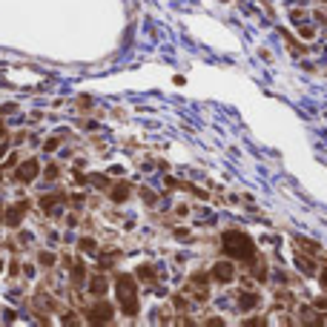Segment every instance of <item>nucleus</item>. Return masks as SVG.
Returning <instances> with one entry per match:
<instances>
[{"label": "nucleus", "mask_w": 327, "mask_h": 327, "mask_svg": "<svg viewBox=\"0 0 327 327\" xmlns=\"http://www.w3.org/2000/svg\"><path fill=\"white\" fill-rule=\"evenodd\" d=\"M232 275H236V267H232L230 261H218V264L212 267V278H215V282L227 284V282H232Z\"/></svg>", "instance_id": "nucleus-6"}, {"label": "nucleus", "mask_w": 327, "mask_h": 327, "mask_svg": "<svg viewBox=\"0 0 327 327\" xmlns=\"http://www.w3.org/2000/svg\"><path fill=\"white\" fill-rule=\"evenodd\" d=\"M138 278H144V282H155V270H152L150 264L138 267Z\"/></svg>", "instance_id": "nucleus-12"}, {"label": "nucleus", "mask_w": 327, "mask_h": 327, "mask_svg": "<svg viewBox=\"0 0 327 327\" xmlns=\"http://www.w3.org/2000/svg\"><path fill=\"white\" fill-rule=\"evenodd\" d=\"M83 278H86V270H83V264H75V267H72V282L80 284Z\"/></svg>", "instance_id": "nucleus-14"}, {"label": "nucleus", "mask_w": 327, "mask_h": 327, "mask_svg": "<svg viewBox=\"0 0 327 327\" xmlns=\"http://www.w3.org/2000/svg\"><path fill=\"white\" fill-rule=\"evenodd\" d=\"M46 178H58V167H46Z\"/></svg>", "instance_id": "nucleus-17"}, {"label": "nucleus", "mask_w": 327, "mask_h": 327, "mask_svg": "<svg viewBox=\"0 0 327 327\" xmlns=\"http://www.w3.org/2000/svg\"><path fill=\"white\" fill-rule=\"evenodd\" d=\"M89 290L95 293V296H104V293H106V278H104V275H95V278L89 282Z\"/></svg>", "instance_id": "nucleus-10"}, {"label": "nucleus", "mask_w": 327, "mask_h": 327, "mask_svg": "<svg viewBox=\"0 0 327 327\" xmlns=\"http://www.w3.org/2000/svg\"><path fill=\"white\" fill-rule=\"evenodd\" d=\"M221 247H224V253L230 258H236V261H253V258H256V244H253V239H250L247 232H241V230L224 232Z\"/></svg>", "instance_id": "nucleus-1"}, {"label": "nucleus", "mask_w": 327, "mask_h": 327, "mask_svg": "<svg viewBox=\"0 0 327 327\" xmlns=\"http://www.w3.org/2000/svg\"><path fill=\"white\" fill-rule=\"evenodd\" d=\"M23 215H26V201H18V204H12L9 210H6V215H3V218H6V224H9V227H18V224L23 221Z\"/></svg>", "instance_id": "nucleus-5"}, {"label": "nucleus", "mask_w": 327, "mask_h": 327, "mask_svg": "<svg viewBox=\"0 0 327 327\" xmlns=\"http://www.w3.org/2000/svg\"><path fill=\"white\" fill-rule=\"evenodd\" d=\"M144 198H147V204H155V195H152L150 190H144Z\"/></svg>", "instance_id": "nucleus-18"}, {"label": "nucleus", "mask_w": 327, "mask_h": 327, "mask_svg": "<svg viewBox=\"0 0 327 327\" xmlns=\"http://www.w3.org/2000/svg\"><path fill=\"white\" fill-rule=\"evenodd\" d=\"M321 284H324V290H327V267H324V273H321Z\"/></svg>", "instance_id": "nucleus-19"}, {"label": "nucleus", "mask_w": 327, "mask_h": 327, "mask_svg": "<svg viewBox=\"0 0 327 327\" xmlns=\"http://www.w3.org/2000/svg\"><path fill=\"white\" fill-rule=\"evenodd\" d=\"M63 201H66L63 195H43V198H40V207H43L49 215H55V212L61 210V204H63Z\"/></svg>", "instance_id": "nucleus-7"}, {"label": "nucleus", "mask_w": 327, "mask_h": 327, "mask_svg": "<svg viewBox=\"0 0 327 327\" xmlns=\"http://www.w3.org/2000/svg\"><path fill=\"white\" fill-rule=\"evenodd\" d=\"M256 304H258V293H244V296L239 299L241 310H250V307H256Z\"/></svg>", "instance_id": "nucleus-11"}, {"label": "nucleus", "mask_w": 327, "mask_h": 327, "mask_svg": "<svg viewBox=\"0 0 327 327\" xmlns=\"http://www.w3.org/2000/svg\"><path fill=\"white\" fill-rule=\"evenodd\" d=\"M299 270H301V273H307V275H313V273H316V264H313L310 258H301L299 256Z\"/></svg>", "instance_id": "nucleus-13"}, {"label": "nucleus", "mask_w": 327, "mask_h": 327, "mask_svg": "<svg viewBox=\"0 0 327 327\" xmlns=\"http://www.w3.org/2000/svg\"><path fill=\"white\" fill-rule=\"evenodd\" d=\"M86 318L92 324H109V321H112V304H106V301L95 304V307L86 313Z\"/></svg>", "instance_id": "nucleus-3"}, {"label": "nucleus", "mask_w": 327, "mask_h": 327, "mask_svg": "<svg viewBox=\"0 0 327 327\" xmlns=\"http://www.w3.org/2000/svg\"><path fill=\"white\" fill-rule=\"evenodd\" d=\"M118 304L124 310V316L135 318L138 316V284H135V275H118Z\"/></svg>", "instance_id": "nucleus-2"}, {"label": "nucleus", "mask_w": 327, "mask_h": 327, "mask_svg": "<svg viewBox=\"0 0 327 327\" xmlns=\"http://www.w3.org/2000/svg\"><path fill=\"white\" fill-rule=\"evenodd\" d=\"M129 193H132V186L126 184V181H124V184H115L112 190H109V195H112V201H115V204H124L126 198H129Z\"/></svg>", "instance_id": "nucleus-8"}, {"label": "nucleus", "mask_w": 327, "mask_h": 327, "mask_svg": "<svg viewBox=\"0 0 327 327\" xmlns=\"http://www.w3.org/2000/svg\"><path fill=\"white\" fill-rule=\"evenodd\" d=\"M3 135H6V132H3V126H0V138H3Z\"/></svg>", "instance_id": "nucleus-20"}, {"label": "nucleus", "mask_w": 327, "mask_h": 327, "mask_svg": "<svg viewBox=\"0 0 327 327\" xmlns=\"http://www.w3.org/2000/svg\"><path fill=\"white\" fill-rule=\"evenodd\" d=\"M40 264H43V267H52V264H55V256H52V253H40Z\"/></svg>", "instance_id": "nucleus-16"}, {"label": "nucleus", "mask_w": 327, "mask_h": 327, "mask_svg": "<svg viewBox=\"0 0 327 327\" xmlns=\"http://www.w3.org/2000/svg\"><path fill=\"white\" fill-rule=\"evenodd\" d=\"M193 282L201 284V282H207V275H204V273H195ZM190 293H195V299H198V301H207V296H210V293H207V284H204V287H195V290L190 287Z\"/></svg>", "instance_id": "nucleus-9"}, {"label": "nucleus", "mask_w": 327, "mask_h": 327, "mask_svg": "<svg viewBox=\"0 0 327 327\" xmlns=\"http://www.w3.org/2000/svg\"><path fill=\"white\" fill-rule=\"evenodd\" d=\"M37 172H40V164H37L35 158H32V161H23V164L18 167V181H23V184H32V181L37 178Z\"/></svg>", "instance_id": "nucleus-4"}, {"label": "nucleus", "mask_w": 327, "mask_h": 327, "mask_svg": "<svg viewBox=\"0 0 327 327\" xmlns=\"http://www.w3.org/2000/svg\"><path fill=\"white\" fill-rule=\"evenodd\" d=\"M78 244H80V250H83V253H98V247H95V241H92V239H80Z\"/></svg>", "instance_id": "nucleus-15"}]
</instances>
